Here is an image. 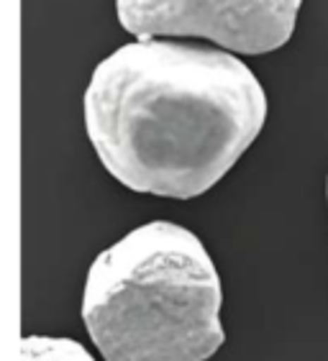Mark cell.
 <instances>
[{"label": "cell", "instance_id": "4", "mask_svg": "<svg viewBox=\"0 0 328 361\" xmlns=\"http://www.w3.org/2000/svg\"><path fill=\"white\" fill-rule=\"evenodd\" d=\"M23 361H95L83 343L59 336H23Z\"/></svg>", "mask_w": 328, "mask_h": 361}, {"label": "cell", "instance_id": "5", "mask_svg": "<svg viewBox=\"0 0 328 361\" xmlns=\"http://www.w3.org/2000/svg\"><path fill=\"white\" fill-rule=\"evenodd\" d=\"M326 200H328V180H326Z\"/></svg>", "mask_w": 328, "mask_h": 361}, {"label": "cell", "instance_id": "1", "mask_svg": "<svg viewBox=\"0 0 328 361\" xmlns=\"http://www.w3.org/2000/svg\"><path fill=\"white\" fill-rule=\"evenodd\" d=\"M259 77L229 49L136 39L95 64L85 131L133 192L193 200L216 188L267 123Z\"/></svg>", "mask_w": 328, "mask_h": 361}, {"label": "cell", "instance_id": "3", "mask_svg": "<svg viewBox=\"0 0 328 361\" xmlns=\"http://www.w3.org/2000/svg\"><path fill=\"white\" fill-rule=\"evenodd\" d=\"M303 0H116L133 39H205L233 54H267L295 34Z\"/></svg>", "mask_w": 328, "mask_h": 361}, {"label": "cell", "instance_id": "2", "mask_svg": "<svg viewBox=\"0 0 328 361\" xmlns=\"http://www.w3.org/2000/svg\"><path fill=\"white\" fill-rule=\"evenodd\" d=\"M224 287L190 228L149 221L92 259L83 323L105 361H205L224 346Z\"/></svg>", "mask_w": 328, "mask_h": 361}]
</instances>
